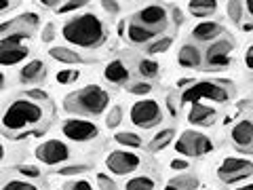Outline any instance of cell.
I'll use <instances>...</instances> for the list:
<instances>
[{
  "label": "cell",
  "instance_id": "cell-24",
  "mask_svg": "<svg viewBox=\"0 0 253 190\" xmlns=\"http://www.w3.org/2000/svg\"><path fill=\"white\" fill-rule=\"evenodd\" d=\"M114 142L116 144H121V146H126V148H141V138L137 136V133H133V131H118L114 133Z\"/></svg>",
  "mask_w": 253,
  "mask_h": 190
},
{
  "label": "cell",
  "instance_id": "cell-39",
  "mask_svg": "<svg viewBox=\"0 0 253 190\" xmlns=\"http://www.w3.org/2000/svg\"><path fill=\"white\" fill-rule=\"evenodd\" d=\"M68 190H93V186L86 180H74V182H70Z\"/></svg>",
  "mask_w": 253,
  "mask_h": 190
},
{
  "label": "cell",
  "instance_id": "cell-15",
  "mask_svg": "<svg viewBox=\"0 0 253 190\" xmlns=\"http://www.w3.org/2000/svg\"><path fill=\"white\" fill-rule=\"evenodd\" d=\"M215 110H213L211 106H205V104H192V108H190V114H188V121L190 125H199V127H209L213 125V121H215Z\"/></svg>",
  "mask_w": 253,
  "mask_h": 190
},
{
  "label": "cell",
  "instance_id": "cell-1",
  "mask_svg": "<svg viewBox=\"0 0 253 190\" xmlns=\"http://www.w3.org/2000/svg\"><path fill=\"white\" fill-rule=\"evenodd\" d=\"M61 36L66 43L81 47V49H95V47H99L106 41L108 32H106V23L97 15L84 13L63 23Z\"/></svg>",
  "mask_w": 253,
  "mask_h": 190
},
{
  "label": "cell",
  "instance_id": "cell-46",
  "mask_svg": "<svg viewBox=\"0 0 253 190\" xmlns=\"http://www.w3.org/2000/svg\"><path fill=\"white\" fill-rule=\"evenodd\" d=\"M165 190H181V188H179V186L175 184V182H173V180H171V182H169V184H167V186H165Z\"/></svg>",
  "mask_w": 253,
  "mask_h": 190
},
{
  "label": "cell",
  "instance_id": "cell-7",
  "mask_svg": "<svg viewBox=\"0 0 253 190\" xmlns=\"http://www.w3.org/2000/svg\"><path fill=\"white\" fill-rule=\"evenodd\" d=\"M249 176H253V163L247 158H236L230 156L221 163V167L217 169V178L224 182V184H236V182L247 180Z\"/></svg>",
  "mask_w": 253,
  "mask_h": 190
},
{
  "label": "cell",
  "instance_id": "cell-5",
  "mask_svg": "<svg viewBox=\"0 0 253 190\" xmlns=\"http://www.w3.org/2000/svg\"><path fill=\"white\" fill-rule=\"evenodd\" d=\"M129 118L139 129H150V127H156L163 121V108L154 99H139L131 106Z\"/></svg>",
  "mask_w": 253,
  "mask_h": 190
},
{
  "label": "cell",
  "instance_id": "cell-43",
  "mask_svg": "<svg viewBox=\"0 0 253 190\" xmlns=\"http://www.w3.org/2000/svg\"><path fill=\"white\" fill-rule=\"evenodd\" d=\"M101 6H104V11H108V13H118L121 11V4L118 2H101Z\"/></svg>",
  "mask_w": 253,
  "mask_h": 190
},
{
  "label": "cell",
  "instance_id": "cell-33",
  "mask_svg": "<svg viewBox=\"0 0 253 190\" xmlns=\"http://www.w3.org/2000/svg\"><path fill=\"white\" fill-rule=\"evenodd\" d=\"M59 176H78V173H84L89 171L86 165H68V167H59Z\"/></svg>",
  "mask_w": 253,
  "mask_h": 190
},
{
  "label": "cell",
  "instance_id": "cell-35",
  "mask_svg": "<svg viewBox=\"0 0 253 190\" xmlns=\"http://www.w3.org/2000/svg\"><path fill=\"white\" fill-rule=\"evenodd\" d=\"M17 21L21 23V26H26V30L28 28H36L38 26V15L36 13H23Z\"/></svg>",
  "mask_w": 253,
  "mask_h": 190
},
{
  "label": "cell",
  "instance_id": "cell-30",
  "mask_svg": "<svg viewBox=\"0 0 253 190\" xmlns=\"http://www.w3.org/2000/svg\"><path fill=\"white\" fill-rule=\"evenodd\" d=\"M171 45H173V38H171V36H161V38H156L152 45H148V53H152V55L165 53Z\"/></svg>",
  "mask_w": 253,
  "mask_h": 190
},
{
  "label": "cell",
  "instance_id": "cell-23",
  "mask_svg": "<svg viewBox=\"0 0 253 190\" xmlns=\"http://www.w3.org/2000/svg\"><path fill=\"white\" fill-rule=\"evenodd\" d=\"M173 138H175V129H163V131H158L156 136H154V140L150 142V150L152 152H158V150H163V148H167L171 142H173Z\"/></svg>",
  "mask_w": 253,
  "mask_h": 190
},
{
  "label": "cell",
  "instance_id": "cell-18",
  "mask_svg": "<svg viewBox=\"0 0 253 190\" xmlns=\"http://www.w3.org/2000/svg\"><path fill=\"white\" fill-rule=\"evenodd\" d=\"M104 76L108 83L125 85V83H129V68H126L121 59H114L104 68Z\"/></svg>",
  "mask_w": 253,
  "mask_h": 190
},
{
  "label": "cell",
  "instance_id": "cell-40",
  "mask_svg": "<svg viewBox=\"0 0 253 190\" xmlns=\"http://www.w3.org/2000/svg\"><path fill=\"white\" fill-rule=\"evenodd\" d=\"M53 36H55V26H53V23H46L44 32H42V43H51Z\"/></svg>",
  "mask_w": 253,
  "mask_h": 190
},
{
  "label": "cell",
  "instance_id": "cell-14",
  "mask_svg": "<svg viewBox=\"0 0 253 190\" xmlns=\"http://www.w3.org/2000/svg\"><path fill=\"white\" fill-rule=\"evenodd\" d=\"M44 76H46V66L41 59H32L19 70V81L23 85L26 83H42Z\"/></svg>",
  "mask_w": 253,
  "mask_h": 190
},
{
  "label": "cell",
  "instance_id": "cell-48",
  "mask_svg": "<svg viewBox=\"0 0 253 190\" xmlns=\"http://www.w3.org/2000/svg\"><path fill=\"white\" fill-rule=\"evenodd\" d=\"M236 190H253V184H245V186H241V188H236Z\"/></svg>",
  "mask_w": 253,
  "mask_h": 190
},
{
  "label": "cell",
  "instance_id": "cell-31",
  "mask_svg": "<svg viewBox=\"0 0 253 190\" xmlns=\"http://www.w3.org/2000/svg\"><path fill=\"white\" fill-rule=\"evenodd\" d=\"M121 123H123V108L121 106H114L108 112V116H106V127H108V129H116Z\"/></svg>",
  "mask_w": 253,
  "mask_h": 190
},
{
  "label": "cell",
  "instance_id": "cell-34",
  "mask_svg": "<svg viewBox=\"0 0 253 190\" xmlns=\"http://www.w3.org/2000/svg\"><path fill=\"white\" fill-rule=\"evenodd\" d=\"M97 184H99V188H101V190H121V188H118L116 182H114L112 178L104 176V173H99V176H97Z\"/></svg>",
  "mask_w": 253,
  "mask_h": 190
},
{
  "label": "cell",
  "instance_id": "cell-11",
  "mask_svg": "<svg viewBox=\"0 0 253 190\" xmlns=\"http://www.w3.org/2000/svg\"><path fill=\"white\" fill-rule=\"evenodd\" d=\"M135 21L141 23L144 28L156 32V34H161L167 28V9L161 4H148L135 13Z\"/></svg>",
  "mask_w": 253,
  "mask_h": 190
},
{
  "label": "cell",
  "instance_id": "cell-47",
  "mask_svg": "<svg viewBox=\"0 0 253 190\" xmlns=\"http://www.w3.org/2000/svg\"><path fill=\"white\" fill-rule=\"evenodd\" d=\"M190 83H194V81H190V78H181V81H179L177 85H179V87H188Z\"/></svg>",
  "mask_w": 253,
  "mask_h": 190
},
{
  "label": "cell",
  "instance_id": "cell-32",
  "mask_svg": "<svg viewBox=\"0 0 253 190\" xmlns=\"http://www.w3.org/2000/svg\"><path fill=\"white\" fill-rule=\"evenodd\" d=\"M84 2L83 0H78V2H68V0H59V4H57V13H70V11H78V9H83Z\"/></svg>",
  "mask_w": 253,
  "mask_h": 190
},
{
  "label": "cell",
  "instance_id": "cell-16",
  "mask_svg": "<svg viewBox=\"0 0 253 190\" xmlns=\"http://www.w3.org/2000/svg\"><path fill=\"white\" fill-rule=\"evenodd\" d=\"M224 34V28L215 21H203L199 26H194L192 30V38L199 43H209V41H215L217 36Z\"/></svg>",
  "mask_w": 253,
  "mask_h": 190
},
{
  "label": "cell",
  "instance_id": "cell-12",
  "mask_svg": "<svg viewBox=\"0 0 253 190\" xmlns=\"http://www.w3.org/2000/svg\"><path fill=\"white\" fill-rule=\"evenodd\" d=\"M230 51H232V41H226V38L224 41H217L207 49L205 61L213 70L226 68V66H230Z\"/></svg>",
  "mask_w": 253,
  "mask_h": 190
},
{
  "label": "cell",
  "instance_id": "cell-8",
  "mask_svg": "<svg viewBox=\"0 0 253 190\" xmlns=\"http://www.w3.org/2000/svg\"><path fill=\"white\" fill-rule=\"evenodd\" d=\"M61 133L68 140L76 142V144H84V142H91L99 136L97 125L91 121H84V118H66L61 123Z\"/></svg>",
  "mask_w": 253,
  "mask_h": 190
},
{
  "label": "cell",
  "instance_id": "cell-38",
  "mask_svg": "<svg viewBox=\"0 0 253 190\" xmlns=\"http://www.w3.org/2000/svg\"><path fill=\"white\" fill-rule=\"evenodd\" d=\"M17 171L21 173V176H28V178H38V176H41V169L32 167V165H19Z\"/></svg>",
  "mask_w": 253,
  "mask_h": 190
},
{
  "label": "cell",
  "instance_id": "cell-2",
  "mask_svg": "<svg viewBox=\"0 0 253 190\" xmlns=\"http://www.w3.org/2000/svg\"><path fill=\"white\" fill-rule=\"evenodd\" d=\"M46 118L49 116H46V110L42 108V104L19 97V99H15L13 104H9V108H6L2 114L4 136H19L21 131L36 129Z\"/></svg>",
  "mask_w": 253,
  "mask_h": 190
},
{
  "label": "cell",
  "instance_id": "cell-44",
  "mask_svg": "<svg viewBox=\"0 0 253 190\" xmlns=\"http://www.w3.org/2000/svg\"><path fill=\"white\" fill-rule=\"evenodd\" d=\"M245 66H247L249 70H253V45L247 49V53H245Z\"/></svg>",
  "mask_w": 253,
  "mask_h": 190
},
{
  "label": "cell",
  "instance_id": "cell-28",
  "mask_svg": "<svg viewBox=\"0 0 253 190\" xmlns=\"http://www.w3.org/2000/svg\"><path fill=\"white\" fill-rule=\"evenodd\" d=\"M137 70H139V74L144 78H154V76H158V70L161 68H158V63L154 59H141Z\"/></svg>",
  "mask_w": 253,
  "mask_h": 190
},
{
  "label": "cell",
  "instance_id": "cell-13",
  "mask_svg": "<svg viewBox=\"0 0 253 190\" xmlns=\"http://www.w3.org/2000/svg\"><path fill=\"white\" fill-rule=\"evenodd\" d=\"M230 142L241 152H253V121L243 118L230 131Z\"/></svg>",
  "mask_w": 253,
  "mask_h": 190
},
{
  "label": "cell",
  "instance_id": "cell-36",
  "mask_svg": "<svg viewBox=\"0 0 253 190\" xmlns=\"http://www.w3.org/2000/svg\"><path fill=\"white\" fill-rule=\"evenodd\" d=\"M74 78H78L76 70H61V72H57V83L59 85H68L70 81H74Z\"/></svg>",
  "mask_w": 253,
  "mask_h": 190
},
{
  "label": "cell",
  "instance_id": "cell-17",
  "mask_svg": "<svg viewBox=\"0 0 253 190\" xmlns=\"http://www.w3.org/2000/svg\"><path fill=\"white\" fill-rule=\"evenodd\" d=\"M158 34L152 30H148L144 28L141 23H137L135 19H133L129 23V28H126V38L133 43V45H152V41L156 38Z\"/></svg>",
  "mask_w": 253,
  "mask_h": 190
},
{
  "label": "cell",
  "instance_id": "cell-25",
  "mask_svg": "<svg viewBox=\"0 0 253 190\" xmlns=\"http://www.w3.org/2000/svg\"><path fill=\"white\" fill-rule=\"evenodd\" d=\"M125 190H156V182L150 176H137L126 182Z\"/></svg>",
  "mask_w": 253,
  "mask_h": 190
},
{
  "label": "cell",
  "instance_id": "cell-26",
  "mask_svg": "<svg viewBox=\"0 0 253 190\" xmlns=\"http://www.w3.org/2000/svg\"><path fill=\"white\" fill-rule=\"evenodd\" d=\"M30 38V32L28 30H19V32H13L9 36H2V45H0V49H11V47H21L23 41H28Z\"/></svg>",
  "mask_w": 253,
  "mask_h": 190
},
{
  "label": "cell",
  "instance_id": "cell-20",
  "mask_svg": "<svg viewBox=\"0 0 253 190\" xmlns=\"http://www.w3.org/2000/svg\"><path fill=\"white\" fill-rule=\"evenodd\" d=\"M28 53H30V49L26 45L11 47V49H0V63H2V66H15V63L26 59Z\"/></svg>",
  "mask_w": 253,
  "mask_h": 190
},
{
  "label": "cell",
  "instance_id": "cell-42",
  "mask_svg": "<svg viewBox=\"0 0 253 190\" xmlns=\"http://www.w3.org/2000/svg\"><path fill=\"white\" fill-rule=\"evenodd\" d=\"M28 97H34V99H46L49 97V95H46L44 91H41V89H32V91H28Z\"/></svg>",
  "mask_w": 253,
  "mask_h": 190
},
{
  "label": "cell",
  "instance_id": "cell-27",
  "mask_svg": "<svg viewBox=\"0 0 253 190\" xmlns=\"http://www.w3.org/2000/svg\"><path fill=\"white\" fill-rule=\"evenodd\" d=\"M2 190H42V188L30 180H9L2 186Z\"/></svg>",
  "mask_w": 253,
  "mask_h": 190
},
{
  "label": "cell",
  "instance_id": "cell-10",
  "mask_svg": "<svg viewBox=\"0 0 253 190\" xmlns=\"http://www.w3.org/2000/svg\"><path fill=\"white\" fill-rule=\"evenodd\" d=\"M34 154H36L38 161L44 163V165H61V163L68 161L72 152H70V148H68L66 142H61V140H46V142H42V144L34 150Z\"/></svg>",
  "mask_w": 253,
  "mask_h": 190
},
{
  "label": "cell",
  "instance_id": "cell-4",
  "mask_svg": "<svg viewBox=\"0 0 253 190\" xmlns=\"http://www.w3.org/2000/svg\"><path fill=\"white\" fill-rule=\"evenodd\" d=\"M224 81H199L192 83L188 89L181 91V104H199L201 99H211L217 104L230 99V89L226 85H221Z\"/></svg>",
  "mask_w": 253,
  "mask_h": 190
},
{
  "label": "cell",
  "instance_id": "cell-22",
  "mask_svg": "<svg viewBox=\"0 0 253 190\" xmlns=\"http://www.w3.org/2000/svg\"><path fill=\"white\" fill-rule=\"evenodd\" d=\"M51 57L57 59L61 63H78L81 61V55H78L74 49H68V47H53V49H49Z\"/></svg>",
  "mask_w": 253,
  "mask_h": 190
},
{
  "label": "cell",
  "instance_id": "cell-19",
  "mask_svg": "<svg viewBox=\"0 0 253 190\" xmlns=\"http://www.w3.org/2000/svg\"><path fill=\"white\" fill-rule=\"evenodd\" d=\"M177 61L181 68H201L203 57H201V51L194 45H184L177 53Z\"/></svg>",
  "mask_w": 253,
  "mask_h": 190
},
{
  "label": "cell",
  "instance_id": "cell-37",
  "mask_svg": "<svg viewBox=\"0 0 253 190\" xmlns=\"http://www.w3.org/2000/svg\"><path fill=\"white\" fill-rule=\"evenodd\" d=\"M129 91L133 95H148L150 91H152V85H150V83H135V85H131Z\"/></svg>",
  "mask_w": 253,
  "mask_h": 190
},
{
  "label": "cell",
  "instance_id": "cell-45",
  "mask_svg": "<svg viewBox=\"0 0 253 190\" xmlns=\"http://www.w3.org/2000/svg\"><path fill=\"white\" fill-rule=\"evenodd\" d=\"M245 13L253 19V0H247V2H245Z\"/></svg>",
  "mask_w": 253,
  "mask_h": 190
},
{
  "label": "cell",
  "instance_id": "cell-6",
  "mask_svg": "<svg viewBox=\"0 0 253 190\" xmlns=\"http://www.w3.org/2000/svg\"><path fill=\"white\" fill-rule=\"evenodd\" d=\"M175 150L177 154H184V156H203L213 150V142L207 136H203V133L184 131L181 138L175 142Z\"/></svg>",
  "mask_w": 253,
  "mask_h": 190
},
{
  "label": "cell",
  "instance_id": "cell-21",
  "mask_svg": "<svg viewBox=\"0 0 253 190\" xmlns=\"http://www.w3.org/2000/svg\"><path fill=\"white\" fill-rule=\"evenodd\" d=\"M188 9L194 17H209V15L215 13L217 2H213V0H194V2L188 4Z\"/></svg>",
  "mask_w": 253,
  "mask_h": 190
},
{
  "label": "cell",
  "instance_id": "cell-29",
  "mask_svg": "<svg viewBox=\"0 0 253 190\" xmlns=\"http://www.w3.org/2000/svg\"><path fill=\"white\" fill-rule=\"evenodd\" d=\"M226 13L230 15V19L234 23H241V17L245 15V2H239V0H232V2L226 4Z\"/></svg>",
  "mask_w": 253,
  "mask_h": 190
},
{
  "label": "cell",
  "instance_id": "cell-41",
  "mask_svg": "<svg viewBox=\"0 0 253 190\" xmlns=\"http://www.w3.org/2000/svg\"><path fill=\"white\" fill-rule=\"evenodd\" d=\"M190 165H188V161H181V158H175V161H171V169H175V171H184V169H188Z\"/></svg>",
  "mask_w": 253,
  "mask_h": 190
},
{
  "label": "cell",
  "instance_id": "cell-3",
  "mask_svg": "<svg viewBox=\"0 0 253 190\" xmlns=\"http://www.w3.org/2000/svg\"><path fill=\"white\" fill-rule=\"evenodd\" d=\"M110 104V95L97 85H89L84 89H78L74 93L66 95L63 108L70 114H84V116H99L106 112Z\"/></svg>",
  "mask_w": 253,
  "mask_h": 190
},
{
  "label": "cell",
  "instance_id": "cell-9",
  "mask_svg": "<svg viewBox=\"0 0 253 190\" xmlns=\"http://www.w3.org/2000/svg\"><path fill=\"white\" fill-rule=\"evenodd\" d=\"M139 165H141L139 154L131 152V150H114L106 158V167L114 176H129V173L139 169Z\"/></svg>",
  "mask_w": 253,
  "mask_h": 190
}]
</instances>
